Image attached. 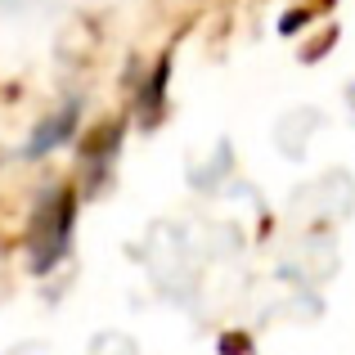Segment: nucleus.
Segmentation results:
<instances>
[{"mask_svg": "<svg viewBox=\"0 0 355 355\" xmlns=\"http://www.w3.org/2000/svg\"><path fill=\"white\" fill-rule=\"evenodd\" d=\"M72 225H77V193L72 189H54L41 198L32 225H27V252H32V270L45 275L68 257Z\"/></svg>", "mask_w": 355, "mask_h": 355, "instance_id": "f257e3e1", "label": "nucleus"}, {"mask_svg": "<svg viewBox=\"0 0 355 355\" xmlns=\"http://www.w3.org/2000/svg\"><path fill=\"white\" fill-rule=\"evenodd\" d=\"M72 130H77V104L59 108V113H54L50 121H41V126H36V139H32V144H27V153H32V157L50 153V148H59L63 139L72 135Z\"/></svg>", "mask_w": 355, "mask_h": 355, "instance_id": "f03ea898", "label": "nucleus"}]
</instances>
